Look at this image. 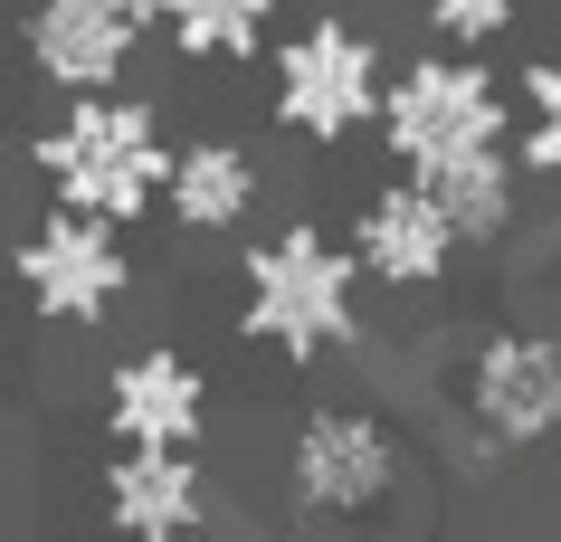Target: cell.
<instances>
[{
	"label": "cell",
	"mask_w": 561,
	"mask_h": 542,
	"mask_svg": "<svg viewBox=\"0 0 561 542\" xmlns=\"http://www.w3.org/2000/svg\"><path fill=\"white\" fill-rule=\"evenodd\" d=\"M381 38L353 30V20H305L266 48V115L286 124L305 152H333L371 134V105H381Z\"/></svg>",
	"instance_id": "4"
},
{
	"label": "cell",
	"mask_w": 561,
	"mask_h": 542,
	"mask_svg": "<svg viewBox=\"0 0 561 542\" xmlns=\"http://www.w3.org/2000/svg\"><path fill=\"white\" fill-rule=\"evenodd\" d=\"M428 181V200L447 210V229L457 239H476V247H504L514 239V191H524V162H514V143H476V152H457V162H438V172H419Z\"/></svg>",
	"instance_id": "13"
},
{
	"label": "cell",
	"mask_w": 561,
	"mask_h": 542,
	"mask_svg": "<svg viewBox=\"0 0 561 542\" xmlns=\"http://www.w3.org/2000/svg\"><path fill=\"white\" fill-rule=\"evenodd\" d=\"M371 124H381V152L400 172H438L457 152L514 134V95L485 58H410L400 77H381Z\"/></svg>",
	"instance_id": "5"
},
{
	"label": "cell",
	"mask_w": 561,
	"mask_h": 542,
	"mask_svg": "<svg viewBox=\"0 0 561 542\" xmlns=\"http://www.w3.org/2000/svg\"><path fill=\"white\" fill-rule=\"evenodd\" d=\"M238 333L276 353L286 371H314V361L353 353L362 343V267L353 247L324 239L314 219H286L266 229L248 257H238Z\"/></svg>",
	"instance_id": "1"
},
{
	"label": "cell",
	"mask_w": 561,
	"mask_h": 542,
	"mask_svg": "<svg viewBox=\"0 0 561 542\" xmlns=\"http://www.w3.org/2000/svg\"><path fill=\"white\" fill-rule=\"evenodd\" d=\"M428 10V30L447 38V48H495L514 20H524V0H419Z\"/></svg>",
	"instance_id": "16"
},
{
	"label": "cell",
	"mask_w": 561,
	"mask_h": 542,
	"mask_svg": "<svg viewBox=\"0 0 561 542\" xmlns=\"http://www.w3.org/2000/svg\"><path fill=\"white\" fill-rule=\"evenodd\" d=\"M10 267H20V296H30L38 324H105L124 304V286H134V247H124L115 219H95V210H38L30 219V239L10 247Z\"/></svg>",
	"instance_id": "6"
},
{
	"label": "cell",
	"mask_w": 561,
	"mask_h": 542,
	"mask_svg": "<svg viewBox=\"0 0 561 542\" xmlns=\"http://www.w3.org/2000/svg\"><path fill=\"white\" fill-rule=\"evenodd\" d=\"M134 48L144 30L124 20L115 0H30V67L58 95H95L134 77Z\"/></svg>",
	"instance_id": "11"
},
{
	"label": "cell",
	"mask_w": 561,
	"mask_h": 542,
	"mask_svg": "<svg viewBox=\"0 0 561 542\" xmlns=\"http://www.w3.org/2000/svg\"><path fill=\"white\" fill-rule=\"evenodd\" d=\"M410 485V438L371 400H314L286 438V505L296 523H362Z\"/></svg>",
	"instance_id": "3"
},
{
	"label": "cell",
	"mask_w": 561,
	"mask_h": 542,
	"mask_svg": "<svg viewBox=\"0 0 561 542\" xmlns=\"http://www.w3.org/2000/svg\"><path fill=\"white\" fill-rule=\"evenodd\" d=\"M353 267L362 286H390V296H428V286H447V267H457V229H447V210L428 200V181L400 172L381 181V191H362V210H353Z\"/></svg>",
	"instance_id": "8"
},
{
	"label": "cell",
	"mask_w": 561,
	"mask_h": 542,
	"mask_svg": "<svg viewBox=\"0 0 561 542\" xmlns=\"http://www.w3.org/2000/svg\"><path fill=\"white\" fill-rule=\"evenodd\" d=\"M286 0H162V30H172L181 58H257L266 30H276Z\"/></svg>",
	"instance_id": "14"
},
{
	"label": "cell",
	"mask_w": 561,
	"mask_h": 542,
	"mask_svg": "<svg viewBox=\"0 0 561 542\" xmlns=\"http://www.w3.org/2000/svg\"><path fill=\"white\" fill-rule=\"evenodd\" d=\"M95 495H105V533L124 542H181L209 523V466L191 448H115Z\"/></svg>",
	"instance_id": "10"
},
{
	"label": "cell",
	"mask_w": 561,
	"mask_h": 542,
	"mask_svg": "<svg viewBox=\"0 0 561 542\" xmlns=\"http://www.w3.org/2000/svg\"><path fill=\"white\" fill-rule=\"evenodd\" d=\"M162 162H172L162 105H152V95H124V87L67 95L58 115L38 124V143H30V172L48 181V200L95 210V219H115V229H134V219L162 210Z\"/></svg>",
	"instance_id": "2"
},
{
	"label": "cell",
	"mask_w": 561,
	"mask_h": 542,
	"mask_svg": "<svg viewBox=\"0 0 561 542\" xmlns=\"http://www.w3.org/2000/svg\"><path fill=\"white\" fill-rule=\"evenodd\" d=\"M467 428L495 448H561V333L552 324H495L467 343Z\"/></svg>",
	"instance_id": "7"
},
{
	"label": "cell",
	"mask_w": 561,
	"mask_h": 542,
	"mask_svg": "<svg viewBox=\"0 0 561 542\" xmlns=\"http://www.w3.org/2000/svg\"><path fill=\"white\" fill-rule=\"evenodd\" d=\"M209 428V371L172 343H144L105 371V438L124 448H201Z\"/></svg>",
	"instance_id": "9"
},
{
	"label": "cell",
	"mask_w": 561,
	"mask_h": 542,
	"mask_svg": "<svg viewBox=\"0 0 561 542\" xmlns=\"http://www.w3.org/2000/svg\"><path fill=\"white\" fill-rule=\"evenodd\" d=\"M0 10H30V0H0Z\"/></svg>",
	"instance_id": "18"
},
{
	"label": "cell",
	"mask_w": 561,
	"mask_h": 542,
	"mask_svg": "<svg viewBox=\"0 0 561 542\" xmlns=\"http://www.w3.org/2000/svg\"><path fill=\"white\" fill-rule=\"evenodd\" d=\"M162 200H172V229H191V239H229V229H248V210L266 200V172L257 152L229 143V134H201V143H181L172 162H162Z\"/></svg>",
	"instance_id": "12"
},
{
	"label": "cell",
	"mask_w": 561,
	"mask_h": 542,
	"mask_svg": "<svg viewBox=\"0 0 561 542\" xmlns=\"http://www.w3.org/2000/svg\"><path fill=\"white\" fill-rule=\"evenodd\" d=\"M514 162L561 191V48L524 58V134H514Z\"/></svg>",
	"instance_id": "15"
},
{
	"label": "cell",
	"mask_w": 561,
	"mask_h": 542,
	"mask_svg": "<svg viewBox=\"0 0 561 542\" xmlns=\"http://www.w3.org/2000/svg\"><path fill=\"white\" fill-rule=\"evenodd\" d=\"M124 20H134V30H162V0H115Z\"/></svg>",
	"instance_id": "17"
}]
</instances>
